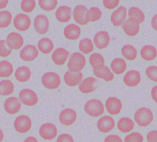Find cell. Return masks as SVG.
Here are the masks:
<instances>
[{
	"label": "cell",
	"mask_w": 157,
	"mask_h": 142,
	"mask_svg": "<svg viewBox=\"0 0 157 142\" xmlns=\"http://www.w3.org/2000/svg\"><path fill=\"white\" fill-rule=\"evenodd\" d=\"M134 121L140 127L149 125L153 120V114L151 110L146 107L139 108L134 116Z\"/></svg>",
	"instance_id": "obj_1"
},
{
	"label": "cell",
	"mask_w": 157,
	"mask_h": 142,
	"mask_svg": "<svg viewBox=\"0 0 157 142\" xmlns=\"http://www.w3.org/2000/svg\"><path fill=\"white\" fill-rule=\"evenodd\" d=\"M86 65V58L80 52L72 53L67 62V68L72 73L80 72Z\"/></svg>",
	"instance_id": "obj_2"
},
{
	"label": "cell",
	"mask_w": 157,
	"mask_h": 142,
	"mask_svg": "<svg viewBox=\"0 0 157 142\" xmlns=\"http://www.w3.org/2000/svg\"><path fill=\"white\" fill-rule=\"evenodd\" d=\"M84 110L89 116L97 117L103 114L104 106L101 100L93 98L86 102L84 106Z\"/></svg>",
	"instance_id": "obj_3"
},
{
	"label": "cell",
	"mask_w": 157,
	"mask_h": 142,
	"mask_svg": "<svg viewBox=\"0 0 157 142\" xmlns=\"http://www.w3.org/2000/svg\"><path fill=\"white\" fill-rule=\"evenodd\" d=\"M42 85L48 89H56L61 84V78L58 74L52 71L44 73L41 78Z\"/></svg>",
	"instance_id": "obj_4"
},
{
	"label": "cell",
	"mask_w": 157,
	"mask_h": 142,
	"mask_svg": "<svg viewBox=\"0 0 157 142\" xmlns=\"http://www.w3.org/2000/svg\"><path fill=\"white\" fill-rule=\"evenodd\" d=\"M21 103L28 106H32L38 102L37 93L30 89H23L18 94Z\"/></svg>",
	"instance_id": "obj_5"
},
{
	"label": "cell",
	"mask_w": 157,
	"mask_h": 142,
	"mask_svg": "<svg viewBox=\"0 0 157 142\" xmlns=\"http://www.w3.org/2000/svg\"><path fill=\"white\" fill-rule=\"evenodd\" d=\"M15 130L20 133L28 132L31 128L32 121L31 118L26 115L17 116L13 122Z\"/></svg>",
	"instance_id": "obj_6"
},
{
	"label": "cell",
	"mask_w": 157,
	"mask_h": 142,
	"mask_svg": "<svg viewBox=\"0 0 157 142\" xmlns=\"http://www.w3.org/2000/svg\"><path fill=\"white\" fill-rule=\"evenodd\" d=\"M31 19L29 17L23 13H19L16 15L13 20L15 28L19 31L24 32L27 31L31 26Z\"/></svg>",
	"instance_id": "obj_7"
},
{
	"label": "cell",
	"mask_w": 157,
	"mask_h": 142,
	"mask_svg": "<svg viewBox=\"0 0 157 142\" xmlns=\"http://www.w3.org/2000/svg\"><path fill=\"white\" fill-rule=\"evenodd\" d=\"M50 21L44 14H39L34 19V28L36 31L40 34H45L48 30Z\"/></svg>",
	"instance_id": "obj_8"
},
{
	"label": "cell",
	"mask_w": 157,
	"mask_h": 142,
	"mask_svg": "<svg viewBox=\"0 0 157 142\" xmlns=\"http://www.w3.org/2000/svg\"><path fill=\"white\" fill-rule=\"evenodd\" d=\"M39 135L44 140H52L54 139L58 133V130L55 125L47 122L43 124L39 128Z\"/></svg>",
	"instance_id": "obj_9"
},
{
	"label": "cell",
	"mask_w": 157,
	"mask_h": 142,
	"mask_svg": "<svg viewBox=\"0 0 157 142\" xmlns=\"http://www.w3.org/2000/svg\"><path fill=\"white\" fill-rule=\"evenodd\" d=\"M20 58L25 61H31L39 55V51L35 45L27 44L24 46L19 53Z\"/></svg>",
	"instance_id": "obj_10"
},
{
	"label": "cell",
	"mask_w": 157,
	"mask_h": 142,
	"mask_svg": "<svg viewBox=\"0 0 157 142\" xmlns=\"http://www.w3.org/2000/svg\"><path fill=\"white\" fill-rule=\"evenodd\" d=\"M6 44L11 50H17L20 49L24 44L23 36L17 32L10 33L6 38Z\"/></svg>",
	"instance_id": "obj_11"
},
{
	"label": "cell",
	"mask_w": 157,
	"mask_h": 142,
	"mask_svg": "<svg viewBox=\"0 0 157 142\" xmlns=\"http://www.w3.org/2000/svg\"><path fill=\"white\" fill-rule=\"evenodd\" d=\"M105 105L107 112L111 115L118 114L123 107L121 100L116 97H109L105 101Z\"/></svg>",
	"instance_id": "obj_12"
},
{
	"label": "cell",
	"mask_w": 157,
	"mask_h": 142,
	"mask_svg": "<svg viewBox=\"0 0 157 142\" xmlns=\"http://www.w3.org/2000/svg\"><path fill=\"white\" fill-rule=\"evenodd\" d=\"M76 111L71 108H66L61 111L59 115V122L64 125L69 126L77 119Z\"/></svg>",
	"instance_id": "obj_13"
},
{
	"label": "cell",
	"mask_w": 157,
	"mask_h": 142,
	"mask_svg": "<svg viewBox=\"0 0 157 142\" xmlns=\"http://www.w3.org/2000/svg\"><path fill=\"white\" fill-rule=\"evenodd\" d=\"M97 128L102 133H105L113 130L115 122L113 117L109 116H104L100 117L97 122Z\"/></svg>",
	"instance_id": "obj_14"
},
{
	"label": "cell",
	"mask_w": 157,
	"mask_h": 142,
	"mask_svg": "<svg viewBox=\"0 0 157 142\" xmlns=\"http://www.w3.org/2000/svg\"><path fill=\"white\" fill-rule=\"evenodd\" d=\"M88 10L87 7L83 4L77 5L74 7L72 12L73 18L78 24L85 25L88 23L86 19V12Z\"/></svg>",
	"instance_id": "obj_15"
},
{
	"label": "cell",
	"mask_w": 157,
	"mask_h": 142,
	"mask_svg": "<svg viewBox=\"0 0 157 142\" xmlns=\"http://www.w3.org/2000/svg\"><path fill=\"white\" fill-rule=\"evenodd\" d=\"M127 15V9L123 6H119L111 14L110 20L115 26H121L125 21Z\"/></svg>",
	"instance_id": "obj_16"
},
{
	"label": "cell",
	"mask_w": 157,
	"mask_h": 142,
	"mask_svg": "<svg viewBox=\"0 0 157 142\" xmlns=\"http://www.w3.org/2000/svg\"><path fill=\"white\" fill-rule=\"evenodd\" d=\"M4 108L6 112L10 114L17 113L21 109V102L16 97L7 98L4 103Z\"/></svg>",
	"instance_id": "obj_17"
},
{
	"label": "cell",
	"mask_w": 157,
	"mask_h": 142,
	"mask_svg": "<svg viewBox=\"0 0 157 142\" xmlns=\"http://www.w3.org/2000/svg\"><path fill=\"white\" fill-rule=\"evenodd\" d=\"M110 37L108 32L105 31H99L97 32L93 38L95 46L99 49H103L109 44Z\"/></svg>",
	"instance_id": "obj_18"
},
{
	"label": "cell",
	"mask_w": 157,
	"mask_h": 142,
	"mask_svg": "<svg viewBox=\"0 0 157 142\" xmlns=\"http://www.w3.org/2000/svg\"><path fill=\"white\" fill-rule=\"evenodd\" d=\"M141 80L140 73L135 69L128 71L123 76V82L128 87L137 85Z\"/></svg>",
	"instance_id": "obj_19"
},
{
	"label": "cell",
	"mask_w": 157,
	"mask_h": 142,
	"mask_svg": "<svg viewBox=\"0 0 157 142\" xmlns=\"http://www.w3.org/2000/svg\"><path fill=\"white\" fill-rule=\"evenodd\" d=\"M69 55V52L67 50L63 47H58L53 52L52 59L55 64L61 66L66 63Z\"/></svg>",
	"instance_id": "obj_20"
},
{
	"label": "cell",
	"mask_w": 157,
	"mask_h": 142,
	"mask_svg": "<svg viewBox=\"0 0 157 142\" xmlns=\"http://www.w3.org/2000/svg\"><path fill=\"white\" fill-rule=\"evenodd\" d=\"M63 79L64 82L70 87H74L78 85L83 79V74L81 72L72 73L67 71L64 74Z\"/></svg>",
	"instance_id": "obj_21"
},
{
	"label": "cell",
	"mask_w": 157,
	"mask_h": 142,
	"mask_svg": "<svg viewBox=\"0 0 157 142\" xmlns=\"http://www.w3.org/2000/svg\"><path fill=\"white\" fill-rule=\"evenodd\" d=\"M140 23L135 20L128 18L122 24L123 31L129 36H134L137 34L140 29Z\"/></svg>",
	"instance_id": "obj_22"
},
{
	"label": "cell",
	"mask_w": 157,
	"mask_h": 142,
	"mask_svg": "<svg viewBox=\"0 0 157 142\" xmlns=\"http://www.w3.org/2000/svg\"><path fill=\"white\" fill-rule=\"evenodd\" d=\"M71 14L72 9L68 6H59L55 12L56 18L61 23L68 22L71 20Z\"/></svg>",
	"instance_id": "obj_23"
},
{
	"label": "cell",
	"mask_w": 157,
	"mask_h": 142,
	"mask_svg": "<svg viewBox=\"0 0 157 142\" xmlns=\"http://www.w3.org/2000/svg\"><path fill=\"white\" fill-rule=\"evenodd\" d=\"M63 33L64 36L70 40L77 39L81 34V29L80 26L71 23L64 28Z\"/></svg>",
	"instance_id": "obj_24"
},
{
	"label": "cell",
	"mask_w": 157,
	"mask_h": 142,
	"mask_svg": "<svg viewBox=\"0 0 157 142\" xmlns=\"http://www.w3.org/2000/svg\"><path fill=\"white\" fill-rule=\"evenodd\" d=\"M93 74L96 77L102 79L107 82L112 81L114 78V74L111 71L110 68L105 65L99 68L93 69Z\"/></svg>",
	"instance_id": "obj_25"
},
{
	"label": "cell",
	"mask_w": 157,
	"mask_h": 142,
	"mask_svg": "<svg viewBox=\"0 0 157 142\" xmlns=\"http://www.w3.org/2000/svg\"><path fill=\"white\" fill-rule=\"evenodd\" d=\"M97 81V79L94 77H88L83 80L79 84V90L83 93H90L96 90V87H94V83Z\"/></svg>",
	"instance_id": "obj_26"
},
{
	"label": "cell",
	"mask_w": 157,
	"mask_h": 142,
	"mask_svg": "<svg viewBox=\"0 0 157 142\" xmlns=\"http://www.w3.org/2000/svg\"><path fill=\"white\" fill-rule=\"evenodd\" d=\"M31 76L30 69L26 66H20L15 71V77L17 81L20 82L28 81Z\"/></svg>",
	"instance_id": "obj_27"
},
{
	"label": "cell",
	"mask_w": 157,
	"mask_h": 142,
	"mask_svg": "<svg viewBox=\"0 0 157 142\" xmlns=\"http://www.w3.org/2000/svg\"><path fill=\"white\" fill-rule=\"evenodd\" d=\"M134 127V121L129 117H122L117 122V128L122 133L131 132Z\"/></svg>",
	"instance_id": "obj_28"
},
{
	"label": "cell",
	"mask_w": 157,
	"mask_h": 142,
	"mask_svg": "<svg viewBox=\"0 0 157 142\" xmlns=\"http://www.w3.org/2000/svg\"><path fill=\"white\" fill-rule=\"evenodd\" d=\"M140 53L144 60L146 61H150L156 57L157 50L153 45H145L141 48Z\"/></svg>",
	"instance_id": "obj_29"
},
{
	"label": "cell",
	"mask_w": 157,
	"mask_h": 142,
	"mask_svg": "<svg viewBox=\"0 0 157 142\" xmlns=\"http://www.w3.org/2000/svg\"><path fill=\"white\" fill-rule=\"evenodd\" d=\"M126 63L125 60L120 57H117L111 61L110 67L113 72L116 74H123L126 69Z\"/></svg>",
	"instance_id": "obj_30"
},
{
	"label": "cell",
	"mask_w": 157,
	"mask_h": 142,
	"mask_svg": "<svg viewBox=\"0 0 157 142\" xmlns=\"http://www.w3.org/2000/svg\"><path fill=\"white\" fill-rule=\"evenodd\" d=\"M37 47L39 51L44 54L50 53L54 48L53 41L48 37H42L37 42Z\"/></svg>",
	"instance_id": "obj_31"
},
{
	"label": "cell",
	"mask_w": 157,
	"mask_h": 142,
	"mask_svg": "<svg viewBox=\"0 0 157 142\" xmlns=\"http://www.w3.org/2000/svg\"><path fill=\"white\" fill-rule=\"evenodd\" d=\"M129 18L135 20L139 23H142L145 20V15L142 10L135 6L131 7L128 10Z\"/></svg>",
	"instance_id": "obj_32"
},
{
	"label": "cell",
	"mask_w": 157,
	"mask_h": 142,
	"mask_svg": "<svg viewBox=\"0 0 157 142\" xmlns=\"http://www.w3.org/2000/svg\"><path fill=\"white\" fill-rule=\"evenodd\" d=\"M121 54L128 60L132 61L136 58L137 51L132 45L126 44L121 48Z\"/></svg>",
	"instance_id": "obj_33"
},
{
	"label": "cell",
	"mask_w": 157,
	"mask_h": 142,
	"mask_svg": "<svg viewBox=\"0 0 157 142\" xmlns=\"http://www.w3.org/2000/svg\"><path fill=\"white\" fill-rule=\"evenodd\" d=\"M14 90L13 82L9 79L0 81V95L7 96L12 94Z\"/></svg>",
	"instance_id": "obj_34"
},
{
	"label": "cell",
	"mask_w": 157,
	"mask_h": 142,
	"mask_svg": "<svg viewBox=\"0 0 157 142\" xmlns=\"http://www.w3.org/2000/svg\"><path fill=\"white\" fill-rule=\"evenodd\" d=\"M89 62L93 69L99 68L104 65V58L103 56L98 52H94L90 55Z\"/></svg>",
	"instance_id": "obj_35"
},
{
	"label": "cell",
	"mask_w": 157,
	"mask_h": 142,
	"mask_svg": "<svg viewBox=\"0 0 157 142\" xmlns=\"http://www.w3.org/2000/svg\"><path fill=\"white\" fill-rule=\"evenodd\" d=\"M13 71V67L9 61L3 60L0 61V77L10 76Z\"/></svg>",
	"instance_id": "obj_36"
},
{
	"label": "cell",
	"mask_w": 157,
	"mask_h": 142,
	"mask_svg": "<svg viewBox=\"0 0 157 142\" xmlns=\"http://www.w3.org/2000/svg\"><path fill=\"white\" fill-rule=\"evenodd\" d=\"M79 50L84 54H88L94 50V45L93 41L87 37L83 38L79 42Z\"/></svg>",
	"instance_id": "obj_37"
},
{
	"label": "cell",
	"mask_w": 157,
	"mask_h": 142,
	"mask_svg": "<svg viewBox=\"0 0 157 142\" xmlns=\"http://www.w3.org/2000/svg\"><path fill=\"white\" fill-rule=\"evenodd\" d=\"M102 16L101 9L97 7H91L86 12V19L88 22H94L99 20Z\"/></svg>",
	"instance_id": "obj_38"
},
{
	"label": "cell",
	"mask_w": 157,
	"mask_h": 142,
	"mask_svg": "<svg viewBox=\"0 0 157 142\" xmlns=\"http://www.w3.org/2000/svg\"><path fill=\"white\" fill-rule=\"evenodd\" d=\"M12 15L10 11L4 10L0 11V28H5L10 25Z\"/></svg>",
	"instance_id": "obj_39"
},
{
	"label": "cell",
	"mask_w": 157,
	"mask_h": 142,
	"mask_svg": "<svg viewBox=\"0 0 157 142\" xmlns=\"http://www.w3.org/2000/svg\"><path fill=\"white\" fill-rule=\"evenodd\" d=\"M38 4L40 8L45 11H50L55 9L58 4L56 0H39Z\"/></svg>",
	"instance_id": "obj_40"
},
{
	"label": "cell",
	"mask_w": 157,
	"mask_h": 142,
	"mask_svg": "<svg viewBox=\"0 0 157 142\" xmlns=\"http://www.w3.org/2000/svg\"><path fill=\"white\" fill-rule=\"evenodd\" d=\"M36 2L34 0H23L21 2V9L26 13H30L33 11L36 7Z\"/></svg>",
	"instance_id": "obj_41"
},
{
	"label": "cell",
	"mask_w": 157,
	"mask_h": 142,
	"mask_svg": "<svg viewBox=\"0 0 157 142\" xmlns=\"http://www.w3.org/2000/svg\"><path fill=\"white\" fill-rule=\"evenodd\" d=\"M144 137L139 132H132L126 135L124 139V142H143Z\"/></svg>",
	"instance_id": "obj_42"
},
{
	"label": "cell",
	"mask_w": 157,
	"mask_h": 142,
	"mask_svg": "<svg viewBox=\"0 0 157 142\" xmlns=\"http://www.w3.org/2000/svg\"><path fill=\"white\" fill-rule=\"evenodd\" d=\"M145 73L147 77L153 82H157V66H150L146 68Z\"/></svg>",
	"instance_id": "obj_43"
},
{
	"label": "cell",
	"mask_w": 157,
	"mask_h": 142,
	"mask_svg": "<svg viewBox=\"0 0 157 142\" xmlns=\"http://www.w3.org/2000/svg\"><path fill=\"white\" fill-rule=\"evenodd\" d=\"M6 41L4 39H0V57H7L12 53V50L6 47Z\"/></svg>",
	"instance_id": "obj_44"
},
{
	"label": "cell",
	"mask_w": 157,
	"mask_h": 142,
	"mask_svg": "<svg viewBox=\"0 0 157 142\" xmlns=\"http://www.w3.org/2000/svg\"><path fill=\"white\" fill-rule=\"evenodd\" d=\"M103 5L108 9H113L118 6L119 4V0H104Z\"/></svg>",
	"instance_id": "obj_45"
},
{
	"label": "cell",
	"mask_w": 157,
	"mask_h": 142,
	"mask_svg": "<svg viewBox=\"0 0 157 142\" xmlns=\"http://www.w3.org/2000/svg\"><path fill=\"white\" fill-rule=\"evenodd\" d=\"M56 142H74V138L68 133H63L58 136Z\"/></svg>",
	"instance_id": "obj_46"
},
{
	"label": "cell",
	"mask_w": 157,
	"mask_h": 142,
	"mask_svg": "<svg viewBox=\"0 0 157 142\" xmlns=\"http://www.w3.org/2000/svg\"><path fill=\"white\" fill-rule=\"evenodd\" d=\"M148 142H157V130L150 131L147 135Z\"/></svg>",
	"instance_id": "obj_47"
},
{
	"label": "cell",
	"mask_w": 157,
	"mask_h": 142,
	"mask_svg": "<svg viewBox=\"0 0 157 142\" xmlns=\"http://www.w3.org/2000/svg\"><path fill=\"white\" fill-rule=\"evenodd\" d=\"M104 142H123L121 137L117 135H109L107 136Z\"/></svg>",
	"instance_id": "obj_48"
},
{
	"label": "cell",
	"mask_w": 157,
	"mask_h": 142,
	"mask_svg": "<svg viewBox=\"0 0 157 142\" xmlns=\"http://www.w3.org/2000/svg\"><path fill=\"white\" fill-rule=\"evenodd\" d=\"M151 95L153 100L157 103V85L154 86L151 90Z\"/></svg>",
	"instance_id": "obj_49"
},
{
	"label": "cell",
	"mask_w": 157,
	"mask_h": 142,
	"mask_svg": "<svg viewBox=\"0 0 157 142\" xmlns=\"http://www.w3.org/2000/svg\"><path fill=\"white\" fill-rule=\"evenodd\" d=\"M151 25L152 28L157 31V14L154 15L153 17L151 18Z\"/></svg>",
	"instance_id": "obj_50"
},
{
	"label": "cell",
	"mask_w": 157,
	"mask_h": 142,
	"mask_svg": "<svg viewBox=\"0 0 157 142\" xmlns=\"http://www.w3.org/2000/svg\"><path fill=\"white\" fill-rule=\"evenodd\" d=\"M23 142H38L37 140L36 139V138H35L34 136H30L27 137L24 141Z\"/></svg>",
	"instance_id": "obj_51"
},
{
	"label": "cell",
	"mask_w": 157,
	"mask_h": 142,
	"mask_svg": "<svg viewBox=\"0 0 157 142\" xmlns=\"http://www.w3.org/2000/svg\"><path fill=\"white\" fill-rule=\"evenodd\" d=\"M8 3H9L8 0H0V9H2L6 7Z\"/></svg>",
	"instance_id": "obj_52"
},
{
	"label": "cell",
	"mask_w": 157,
	"mask_h": 142,
	"mask_svg": "<svg viewBox=\"0 0 157 142\" xmlns=\"http://www.w3.org/2000/svg\"><path fill=\"white\" fill-rule=\"evenodd\" d=\"M4 138V133L2 130L0 128V142H1L3 140Z\"/></svg>",
	"instance_id": "obj_53"
}]
</instances>
